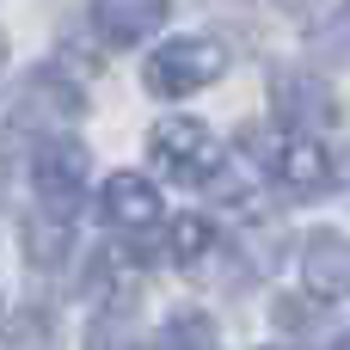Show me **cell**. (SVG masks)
Returning a JSON list of instances; mask_svg holds the SVG:
<instances>
[{
  "label": "cell",
  "mask_w": 350,
  "mask_h": 350,
  "mask_svg": "<svg viewBox=\"0 0 350 350\" xmlns=\"http://www.w3.org/2000/svg\"><path fill=\"white\" fill-rule=\"evenodd\" d=\"M265 350H289V345H265Z\"/></svg>",
  "instance_id": "16"
},
{
  "label": "cell",
  "mask_w": 350,
  "mask_h": 350,
  "mask_svg": "<svg viewBox=\"0 0 350 350\" xmlns=\"http://www.w3.org/2000/svg\"><path fill=\"white\" fill-rule=\"evenodd\" d=\"M31 185H37V203L68 221V215L80 209V191H86V148H74V142H43L37 160H31Z\"/></svg>",
  "instance_id": "3"
},
{
  "label": "cell",
  "mask_w": 350,
  "mask_h": 350,
  "mask_svg": "<svg viewBox=\"0 0 350 350\" xmlns=\"http://www.w3.org/2000/svg\"><path fill=\"white\" fill-rule=\"evenodd\" d=\"M105 221H117V228H129V234L154 228V221H160V191H154L142 172H117V178L105 185Z\"/></svg>",
  "instance_id": "6"
},
{
  "label": "cell",
  "mask_w": 350,
  "mask_h": 350,
  "mask_svg": "<svg viewBox=\"0 0 350 350\" xmlns=\"http://www.w3.org/2000/svg\"><path fill=\"white\" fill-rule=\"evenodd\" d=\"M271 105H277L283 123H320V117H332V92L320 80H308V74H277L271 80Z\"/></svg>",
  "instance_id": "9"
},
{
  "label": "cell",
  "mask_w": 350,
  "mask_h": 350,
  "mask_svg": "<svg viewBox=\"0 0 350 350\" xmlns=\"http://www.w3.org/2000/svg\"><path fill=\"white\" fill-rule=\"evenodd\" d=\"M160 350H221V345H215V326L203 314H172L160 326Z\"/></svg>",
  "instance_id": "11"
},
{
  "label": "cell",
  "mask_w": 350,
  "mask_h": 350,
  "mask_svg": "<svg viewBox=\"0 0 350 350\" xmlns=\"http://www.w3.org/2000/svg\"><path fill=\"white\" fill-rule=\"evenodd\" d=\"M332 350H350V332H345V338H338V345H332Z\"/></svg>",
  "instance_id": "15"
},
{
  "label": "cell",
  "mask_w": 350,
  "mask_h": 350,
  "mask_svg": "<svg viewBox=\"0 0 350 350\" xmlns=\"http://www.w3.org/2000/svg\"><path fill=\"white\" fill-rule=\"evenodd\" d=\"M25 258L37 265V271H62L68 258H74V221H62V215H31L25 221Z\"/></svg>",
  "instance_id": "10"
},
{
  "label": "cell",
  "mask_w": 350,
  "mask_h": 350,
  "mask_svg": "<svg viewBox=\"0 0 350 350\" xmlns=\"http://www.w3.org/2000/svg\"><path fill=\"white\" fill-rule=\"evenodd\" d=\"M301 277L320 301H345L350 295V240L345 234H314L301 246Z\"/></svg>",
  "instance_id": "5"
},
{
  "label": "cell",
  "mask_w": 350,
  "mask_h": 350,
  "mask_svg": "<svg viewBox=\"0 0 350 350\" xmlns=\"http://www.w3.org/2000/svg\"><path fill=\"white\" fill-rule=\"evenodd\" d=\"M209 246H215V228L203 215H172V258L178 265H197Z\"/></svg>",
  "instance_id": "12"
},
{
  "label": "cell",
  "mask_w": 350,
  "mask_h": 350,
  "mask_svg": "<svg viewBox=\"0 0 350 350\" xmlns=\"http://www.w3.org/2000/svg\"><path fill=\"white\" fill-rule=\"evenodd\" d=\"M166 25V0H98V31L111 43H142Z\"/></svg>",
  "instance_id": "8"
},
{
  "label": "cell",
  "mask_w": 350,
  "mask_h": 350,
  "mask_svg": "<svg viewBox=\"0 0 350 350\" xmlns=\"http://www.w3.org/2000/svg\"><path fill=\"white\" fill-rule=\"evenodd\" d=\"M86 350H142L129 314H98V320L86 326Z\"/></svg>",
  "instance_id": "13"
},
{
  "label": "cell",
  "mask_w": 350,
  "mask_h": 350,
  "mask_svg": "<svg viewBox=\"0 0 350 350\" xmlns=\"http://www.w3.org/2000/svg\"><path fill=\"white\" fill-rule=\"evenodd\" d=\"M221 68H228V49H221L215 37H172V43L154 49V62H148V92L185 98V92H203Z\"/></svg>",
  "instance_id": "1"
},
{
  "label": "cell",
  "mask_w": 350,
  "mask_h": 350,
  "mask_svg": "<svg viewBox=\"0 0 350 350\" xmlns=\"http://www.w3.org/2000/svg\"><path fill=\"white\" fill-rule=\"evenodd\" d=\"M277 178L295 197H326V191H338V160H332V148L320 135L295 129V135L277 142Z\"/></svg>",
  "instance_id": "4"
},
{
  "label": "cell",
  "mask_w": 350,
  "mask_h": 350,
  "mask_svg": "<svg viewBox=\"0 0 350 350\" xmlns=\"http://www.w3.org/2000/svg\"><path fill=\"white\" fill-rule=\"evenodd\" d=\"M80 117V92L62 86L55 74H37L31 92L18 98V129H49V123H74Z\"/></svg>",
  "instance_id": "7"
},
{
  "label": "cell",
  "mask_w": 350,
  "mask_h": 350,
  "mask_svg": "<svg viewBox=\"0 0 350 350\" xmlns=\"http://www.w3.org/2000/svg\"><path fill=\"white\" fill-rule=\"evenodd\" d=\"M37 320H43V314H12V320H6V338L18 350H49V332H43Z\"/></svg>",
  "instance_id": "14"
},
{
  "label": "cell",
  "mask_w": 350,
  "mask_h": 350,
  "mask_svg": "<svg viewBox=\"0 0 350 350\" xmlns=\"http://www.w3.org/2000/svg\"><path fill=\"white\" fill-rule=\"evenodd\" d=\"M148 160H154V172H166L172 185H203V178L215 172L221 148H215V135H209L197 117H172V123H154Z\"/></svg>",
  "instance_id": "2"
}]
</instances>
